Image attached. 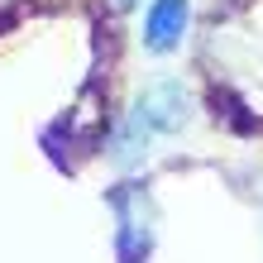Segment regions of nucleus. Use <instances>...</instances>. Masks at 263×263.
<instances>
[{"instance_id": "obj_2", "label": "nucleus", "mask_w": 263, "mask_h": 263, "mask_svg": "<svg viewBox=\"0 0 263 263\" xmlns=\"http://www.w3.org/2000/svg\"><path fill=\"white\" fill-rule=\"evenodd\" d=\"M110 206H115V249H120V263H144L148 254V244H153V225H148V196L139 192V187H120L110 196Z\"/></svg>"}, {"instance_id": "obj_4", "label": "nucleus", "mask_w": 263, "mask_h": 263, "mask_svg": "<svg viewBox=\"0 0 263 263\" xmlns=\"http://www.w3.org/2000/svg\"><path fill=\"white\" fill-rule=\"evenodd\" d=\"M120 5H129V0H120Z\"/></svg>"}, {"instance_id": "obj_1", "label": "nucleus", "mask_w": 263, "mask_h": 263, "mask_svg": "<svg viewBox=\"0 0 263 263\" xmlns=\"http://www.w3.org/2000/svg\"><path fill=\"white\" fill-rule=\"evenodd\" d=\"M192 115V101H187V86L182 82H153L144 96L134 101L129 110V125L144 134V139H158V134H177Z\"/></svg>"}, {"instance_id": "obj_3", "label": "nucleus", "mask_w": 263, "mask_h": 263, "mask_svg": "<svg viewBox=\"0 0 263 263\" xmlns=\"http://www.w3.org/2000/svg\"><path fill=\"white\" fill-rule=\"evenodd\" d=\"M187 20H192L187 0H153L148 14H144V48L148 53H173L182 43V34H187Z\"/></svg>"}]
</instances>
